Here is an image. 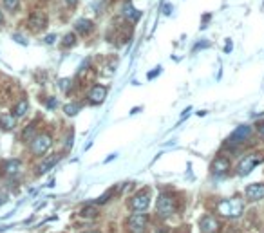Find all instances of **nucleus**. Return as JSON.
I'll return each instance as SVG.
<instances>
[{
    "mask_svg": "<svg viewBox=\"0 0 264 233\" xmlns=\"http://www.w3.org/2000/svg\"><path fill=\"white\" fill-rule=\"evenodd\" d=\"M245 212V201L241 197H230L217 204V214L226 219H237Z\"/></svg>",
    "mask_w": 264,
    "mask_h": 233,
    "instance_id": "nucleus-1",
    "label": "nucleus"
},
{
    "mask_svg": "<svg viewBox=\"0 0 264 233\" xmlns=\"http://www.w3.org/2000/svg\"><path fill=\"white\" fill-rule=\"evenodd\" d=\"M176 210H177V201H176V197L163 192L161 196L158 197V202H156V212H158V215H161V217H170L172 214H176Z\"/></svg>",
    "mask_w": 264,
    "mask_h": 233,
    "instance_id": "nucleus-2",
    "label": "nucleus"
},
{
    "mask_svg": "<svg viewBox=\"0 0 264 233\" xmlns=\"http://www.w3.org/2000/svg\"><path fill=\"white\" fill-rule=\"evenodd\" d=\"M53 146V138L49 136V134H36L35 138H33L31 141V154L33 156H38V158H42V156H45L47 152H49V148Z\"/></svg>",
    "mask_w": 264,
    "mask_h": 233,
    "instance_id": "nucleus-3",
    "label": "nucleus"
},
{
    "mask_svg": "<svg viewBox=\"0 0 264 233\" xmlns=\"http://www.w3.org/2000/svg\"><path fill=\"white\" fill-rule=\"evenodd\" d=\"M129 206L134 214H145V212L150 208V192H148V190H143L140 194H136V196L130 199Z\"/></svg>",
    "mask_w": 264,
    "mask_h": 233,
    "instance_id": "nucleus-4",
    "label": "nucleus"
},
{
    "mask_svg": "<svg viewBox=\"0 0 264 233\" xmlns=\"http://www.w3.org/2000/svg\"><path fill=\"white\" fill-rule=\"evenodd\" d=\"M148 219L145 214H132L127 219V230L129 233H145L147 232Z\"/></svg>",
    "mask_w": 264,
    "mask_h": 233,
    "instance_id": "nucleus-5",
    "label": "nucleus"
},
{
    "mask_svg": "<svg viewBox=\"0 0 264 233\" xmlns=\"http://www.w3.org/2000/svg\"><path fill=\"white\" fill-rule=\"evenodd\" d=\"M107 94H109V89L105 85H92L89 94H87V100L90 105H102L103 101L107 100Z\"/></svg>",
    "mask_w": 264,
    "mask_h": 233,
    "instance_id": "nucleus-6",
    "label": "nucleus"
},
{
    "mask_svg": "<svg viewBox=\"0 0 264 233\" xmlns=\"http://www.w3.org/2000/svg\"><path fill=\"white\" fill-rule=\"evenodd\" d=\"M261 163V158L259 156H246L245 159H241V163L237 164V176H241V177H245V176H248L257 164Z\"/></svg>",
    "mask_w": 264,
    "mask_h": 233,
    "instance_id": "nucleus-7",
    "label": "nucleus"
},
{
    "mask_svg": "<svg viewBox=\"0 0 264 233\" xmlns=\"http://www.w3.org/2000/svg\"><path fill=\"white\" fill-rule=\"evenodd\" d=\"M250 136H251V126L241 125V126H237V128L233 130L232 136L228 138L226 145H241V143H243V141H246Z\"/></svg>",
    "mask_w": 264,
    "mask_h": 233,
    "instance_id": "nucleus-8",
    "label": "nucleus"
},
{
    "mask_svg": "<svg viewBox=\"0 0 264 233\" xmlns=\"http://www.w3.org/2000/svg\"><path fill=\"white\" fill-rule=\"evenodd\" d=\"M199 230L201 233H219L221 232V222L213 217V215H205L199 221Z\"/></svg>",
    "mask_w": 264,
    "mask_h": 233,
    "instance_id": "nucleus-9",
    "label": "nucleus"
},
{
    "mask_svg": "<svg viewBox=\"0 0 264 233\" xmlns=\"http://www.w3.org/2000/svg\"><path fill=\"white\" fill-rule=\"evenodd\" d=\"M230 159L226 158V156H217V158L212 161V166H210V170H212L213 176H223L226 172L230 170Z\"/></svg>",
    "mask_w": 264,
    "mask_h": 233,
    "instance_id": "nucleus-10",
    "label": "nucleus"
},
{
    "mask_svg": "<svg viewBox=\"0 0 264 233\" xmlns=\"http://www.w3.org/2000/svg\"><path fill=\"white\" fill-rule=\"evenodd\" d=\"M246 194V199L251 202L255 201H261L264 199V183H253V184H248L245 190Z\"/></svg>",
    "mask_w": 264,
    "mask_h": 233,
    "instance_id": "nucleus-11",
    "label": "nucleus"
},
{
    "mask_svg": "<svg viewBox=\"0 0 264 233\" xmlns=\"http://www.w3.org/2000/svg\"><path fill=\"white\" fill-rule=\"evenodd\" d=\"M27 24H29V27H31L33 31H42L45 25H47V17H45L44 13L35 11V13H31V15H29Z\"/></svg>",
    "mask_w": 264,
    "mask_h": 233,
    "instance_id": "nucleus-12",
    "label": "nucleus"
},
{
    "mask_svg": "<svg viewBox=\"0 0 264 233\" xmlns=\"http://www.w3.org/2000/svg\"><path fill=\"white\" fill-rule=\"evenodd\" d=\"M122 15L125 20H129L130 24H136V22H140V18H141V11H138L130 2H127V4H123L122 7Z\"/></svg>",
    "mask_w": 264,
    "mask_h": 233,
    "instance_id": "nucleus-13",
    "label": "nucleus"
},
{
    "mask_svg": "<svg viewBox=\"0 0 264 233\" xmlns=\"http://www.w3.org/2000/svg\"><path fill=\"white\" fill-rule=\"evenodd\" d=\"M60 158H62L60 154H53V156H49L47 159H44V161L38 164V168H36V174H38V176H44V174H47L49 170H53V168H54V164L60 161Z\"/></svg>",
    "mask_w": 264,
    "mask_h": 233,
    "instance_id": "nucleus-14",
    "label": "nucleus"
},
{
    "mask_svg": "<svg viewBox=\"0 0 264 233\" xmlns=\"http://www.w3.org/2000/svg\"><path fill=\"white\" fill-rule=\"evenodd\" d=\"M20 161L18 159H7V161H4L2 163V174L4 176H7V177H13V176H17L20 172Z\"/></svg>",
    "mask_w": 264,
    "mask_h": 233,
    "instance_id": "nucleus-15",
    "label": "nucleus"
},
{
    "mask_svg": "<svg viewBox=\"0 0 264 233\" xmlns=\"http://www.w3.org/2000/svg\"><path fill=\"white\" fill-rule=\"evenodd\" d=\"M74 29H76L78 35H82V36H87L92 29H94V24L87 18H80L76 20V24H74Z\"/></svg>",
    "mask_w": 264,
    "mask_h": 233,
    "instance_id": "nucleus-16",
    "label": "nucleus"
},
{
    "mask_svg": "<svg viewBox=\"0 0 264 233\" xmlns=\"http://www.w3.org/2000/svg\"><path fill=\"white\" fill-rule=\"evenodd\" d=\"M0 128H2V130H6V132L13 130L15 128V118L11 116V114H4V116H0Z\"/></svg>",
    "mask_w": 264,
    "mask_h": 233,
    "instance_id": "nucleus-17",
    "label": "nucleus"
},
{
    "mask_svg": "<svg viewBox=\"0 0 264 233\" xmlns=\"http://www.w3.org/2000/svg\"><path fill=\"white\" fill-rule=\"evenodd\" d=\"M27 108H29V101H27V100L18 101V103L13 107V112H11V116H13V118H22V116L27 112Z\"/></svg>",
    "mask_w": 264,
    "mask_h": 233,
    "instance_id": "nucleus-18",
    "label": "nucleus"
},
{
    "mask_svg": "<svg viewBox=\"0 0 264 233\" xmlns=\"http://www.w3.org/2000/svg\"><path fill=\"white\" fill-rule=\"evenodd\" d=\"M74 44H76V35H74V33L64 35V38H62V47H64V49H69V47H72Z\"/></svg>",
    "mask_w": 264,
    "mask_h": 233,
    "instance_id": "nucleus-19",
    "label": "nucleus"
},
{
    "mask_svg": "<svg viewBox=\"0 0 264 233\" xmlns=\"http://www.w3.org/2000/svg\"><path fill=\"white\" fill-rule=\"evenodd\" d=\"M82 110V105L80 103H67V105H64V112L67 114V116H76L78 112Z\"/></svg>",
    "mask_w": 264,
    "mask_h": 233,
    "instance_id": "nucleus-20",
    "label": "nucleus"
},
{
    "mask_svg": "<svg viewBox=\"0 0 264 233\" xmlns=\"http://www.w3.org/2000/svg\"><path fill=\"white\" fill-rule=\"evenodd\" d=\"M2 4H4V7H6L7 11L15 13L20 7V0H2Z\"/></svg>",
    "mask_w": 264,
    "mask_h": 233,
    "instance_id": "nucleus-21",
    "label": "nucleus"
},
{
    "mask_svg": "<svg viewBox=\"0 0 264 233\" xmlns=\"http://www.w3.org/2000/svg\"><path fill=\"white\" fill-rule=\"evenodd\" d=\"M35 130H36V123H31L29 126H26L24 128V132H22V139H31L33 136H35Z\"/></svg>",
    "mask_w": 264,
    "mask_h": 233,
    "instance_id": "nucleus-22",
    "label": "nucleus"
},
{
    "mask_svg": "<svg viewBox=\"0 0 264 233\" xmlns=\"http://www.w3.org/2000/svg\"><path fill=\"white\" fill-rule=\"evenodd\" d=\"M80 215H82V217H96L98 208H94V206H87V208H84L80 212Z\"/></svg>",
    "mask_w": 264,
    "mask_h": 233,
    "instance_id": "nucleus-23",
    "label": "nucleus"
},
{
    "mask_svg": "<svg viewBox=\"0 0 264 233\" xmlns=\"http://www.w3.org/2000/svg\"><path fill=\"white\" fill-rule=\"evenodd\" d=\"M110 197H112V190H109V192H105V194H103L102 197H98L96 201H94V204H98V206H100V204H105V202L109 201Z\"/></svg>",
    "mask_w": 264,
    "mask_h": 233,
    "instance_id": "nucleus-24",
    "label": "nucleus"
},
{
    "mask_svg": "<svg viewBox=\"0 0 264 233\" xmlns=\"http://www.w3.org/2000/svg\"><path fill=\"white\" fill-rule=\"evenodd\" d=\"M11 38H13L15 42H17V44H20V45H27V44H29V42H27L26 38L22 36L20 33H15V35H13V36H11Z\"/></svg>",
    "mask_w": 264,
    "mask_h": 233,
    "instance_id": "nucleus-25",
    "label": "nucleus"
},
{
    "mask_svg": "<svg viewBox=\"0 0 264 233\" xmlns=\"http://www.w3.org/2000/svg\"><path fill=\"white\" fill-rule=\"evenodd\" d=\"M69 87H71V80H69V78L60 80V89H62L64 92H69Z\"/></svg>",
    "mask_w": 264,
    "mask_h": 233,
    "instance_id": "nucleus-26",
    "label": "nucleus"
},
{
    "mask_svg": "<svg viewBox=\"0 0 264 233\" xmlns=\"http://www.w3.org/2000/svg\"><path fill=\"white\" fill-rule=\"evenodd\" d=\"M205 47H210V42H208V40H203V42H197V44L194 45V51H201V49H205Z\"/></svg>",
    "mask_w": 264,
    "mask_h": 233,
    "instance_id": "nucleus-27",
    "label": "nucleus"
},
{
    "mask_svg": "<svg viewBox=\"0 0 264 233\" xmlns=\"http://www.w3.org/2000/svg\"><path fill=\"white\" fill-rule=\"evenodd\" d=\"M72 130L69 132V136H67V141H65V150H71V146H72Z\"/></svg>",
    "mask_w": 264,
    "mask_h": 233,
    "instance_id": "nucleus-28",
    "label": "nucleus"
},
{
    "mask_svg": "<svg viewBox=\"0 0 264 233\" xmlns=\"http://www.w3.org/2000/svg\"><path fill=\"white\" fill-rule=\"evenodd\" d=\"M54 40H56V35H47V36L44 38L45 44H54Z\"/></svg>",
    "mask_w": 264,
    "mask_h": 233,
    "instance_id": "nucleus-29",
    "label": "nucleus"
},
{
    "mask_svg": "<svg viewBox=\"0 0 264 233\" xmlns=\"http://www.w3.org/2000/svg\"><path fill=\"white\" fill-rule=\"evenodd\" d=\"M56 103H58L56 98H49V100H47V108H54L56 107Z\"/></svg>",
    "mask_w": 264,
    "mask_h": 233,
    "instance_id": "nucleus-30",
    "label": "nucleus"
},
{
    "mask_svg": "<svg viewBox=\"0 0 264 233\" xmlns=\"http://www.w3.org/2000/svg\"><path fill=\"white\" fill-rule=\"evenodd\" d=\"M163 13H165V15H170V13H172V6H170V4H163Z\"/></svg>",
    "mask_w": 264,
    "mask_h": 233,
    "instance_id": "nucleus-31",
    "label": "nucleus"
},
{
    "mask_svg": "<svg viewBox=\"0 0 264 233\" xmlns=\"http://www.w3.org/2000/svg\"><path fill=\"white\" fill-rule=\"evenodd\" d=\"M159 72H161V69H159V67H158L156 71H152V72H148V80H152V78H154L156 74H159Z\"/></svg>",
    "mask_w": 264,
    "mask_h": 233,
    "instance_id": "nucleus-32",
    "label": "nucleus"
},
{
    "mask_svg": "<svg viewBox=\"0 0 264 233\" xmlns=\"http://www.w3.org/2000/svg\"><path fill=\"white\" fill-rule=\"evenodd\" d=\"M65 4H67L69 7H74L78 4V0H65Z\"/></svg>",
    "mask_w": 264,
    "mask_h": 233,
    "instance_id": "nucleus-33",
    "label": "nucleus"
},
{
    "mask_svg": "<svg viewBox=\"0 0 264 233\" xmlns=\"http://www.w3.org/2000/svg\"><path fill=\"white\" fill-rule=\"evenodd\" d=\"M6 201H7V196H6V194H0V206H2V204H4Z\"/></svg>",
    "mask_w": 264,
    "mask_h": 233,
    "instance_id": "nucleus-34",
    "label": "nucleus"
},
{
    "mask_svg": "<svg viewBox=\"0 0 264 233\" xmlns=\"http://www.w3.org/2000/svg\"><path fill=\"white\" fill-rule=\"evenodd\" d=\"M230 51H232V42L228 40V42H226V49H225V53H230Z\"/></svg>",
    "mask_w": 264,
    "mask_h": 233,
    "instance_id": "nucleus-35",
    "label": "nucleus"
},
{
    "mask_svg": "<svg viewBox=\"0 0 264 233\" xmlns=\"http://www.w3.org/2000/svg\"><path fill=\"white\" fill-rule=\"evenodd\" d=\"M259 132L264 134V123H261V125H259Z\"/></svg>",
    "mask_w": 264,
    "mask_h": 233,
    "instance_id": "nucleus-36",
    "label": "nucleus"
},
{
    "mask_svg": "<svg viewBox=\"0 0 264 233\" xmlns=\"http://www.w3.org/2000/svg\"><path fill=\"white\" fill-rule=\"evenodd\" d=\"M4 24V15H2V11H0V25Z\"/></svg>",
    "mask_w": 264,
    "mask_h": 233,
    "instance_id": "nucleus-37",
    "label": "nucleus"
},
{
    "mask_svg": "<svg viewBox=\"0 0 264 233\" xmlns=\"http://www.w3.org/2000/svg\"><path fill=\"white\" fill-rule=\"evenodd\" d=\"M85 233H100V232H85Z\"/></svg>",
    "mask_w": 264,
    "mask_h": 233,
    "instance_id": "nucleus-38",
    "label": "nucleus"
}]
</instances>
